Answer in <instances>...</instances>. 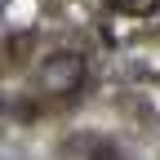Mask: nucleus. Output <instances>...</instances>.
Segmentation results:
<instances>
[{"mask_svg":"<svg viewBox=\"0 0 160 160\" xmlns=\"http://www.w3.org/2000/svg\"><path fill=\"white\" fill-rule=\"evenodd\" d=\"M85 76H89L85 53H76V49H58V53H49L45 62H40L36 85L45 89V93H53V98H67V93H76L80 85H85Z\"/></svg>","mask_w":160,"mask_h":160,"instance_id":"f257e3e1","label":"nucleus"},{"mask_svg":"<svg viewBox=\"0 0 160 160\" xmlns=\"http://www.w3.org/2000/svg\"><path fill=\"white\" fill-rule=\"evenodd\" d=\"M120 9L133 13V18H151V13L160 9V0H120Z\"/></svg>","mask_w":160,"mask_h":160,"instance_id":"f03ea898","label":"nucleus"},{"mask_svg":"<svg viewBox=\"0 0 160 160\" xmlns=\"http://www.w3.org/2000/svg\"><path fill=\"white\" fill-rule=\"evenodd\" d=\"M93 160H129V156H125V151H116V147H107V142H102V147H98V156H93Z\"/></svg>","mask_w":160,"mask_h":160,"instance_id":"7ed1b4c3","label":"nucleus"}]
</instances>
